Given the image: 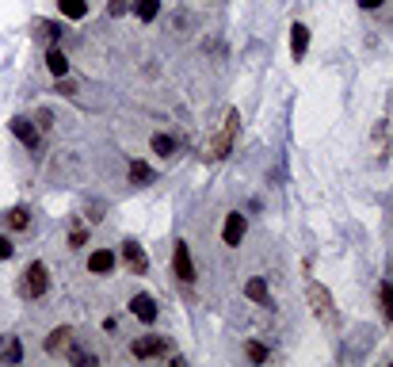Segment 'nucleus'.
<instances>
[{
  "label": "nucleus",
  "instance_id": "f257e3e1",
  "mask_svg": "<svg viewBox=\"0 0 393 367\" xmlns=\"http://www.w3.org/2000/svg\"><path fill=\"white\" fill-rule=\"evenodd\" d=\"M46 291H50V268H46L43 260H31L27 272L20 275V295L35 303V298L46 295Z\"/></svg>",
  "mask_w": 393,
  "mask_h": 367
},
{
  "label": "nucleus",
  "instance_id": "f03ea898",
  "mask_svg": "<svg viewBox=\"0 0 393 367\" xmlns=\"http://www.w3.org/2000/svg\"><path fill=\"white\" fill-rule=\"evenodd\" d=\"M237 122H241V115H237V111H225V119H222V130H218V134H214V142L207 145V157H210V161H222L225 153L233 150Z\"/></svg>",
  "mask_w": 393,
  "mask_h": 367
},
{
  "label": "nucleus",
  "instance_id": "7ed1b4c3",
  "mask_svg": "<svg viewBox=\"0 0 393 367\" xmlns=\"http://www.w3.org/2000/svg\"><path fill=\"white\" fill-rule=\"evenodd\" d=\"M309 303H313V314L321 317V322H329V325H336V306H332V295L321 287L317 280H309Z\"/></svg>",
  "mask_w": 393,
  "mask_h": 367
},
{
  "label": "nucleus",
  "instance_id": "20e7f679",
  "mask_svg": "<svg viewBox=\"0 0 393 367\" xmlns=\"http://www.w3.org/2000/svg\"><path fill=\"white\" fill-rule=\"evenodd\" d=\"M130 356L134 360H153V356H172V345H168V337H142V340H134L130 345Z\"/></svg>",
  "mask_w": 393,
  "mask_h": 367
},
{
  "label": "nucleus",
  "instance_id": "39448f33",
  "mask_svg": "<svg viewBox=\"0 0 393 367\" xmlns=\"http://www.w3.org/2000/svg\"><path fill=\"white\" fill-rule=\"evenodd\" d=\"M172 272H176L179 283H195V260L187 241H176V249H172Z\"/></svg>",
  "mask_w": 393,
  "mask_h": 367
},
{
  "label": "nucleus",
  "instance_id": "423d86ee",
  "mask_svg": "<svg viewBox=\"0 0 393 367\" xmlns=\"http://www.w3.org/2000/svg\"><path fill=\"white\" fill-rule=\"evenodd\" d=\"M8 127H12V134H15V138H20V142H23V145H27V150H31V153H38V150H43V134H38V127H35V122H31V119L15 115L12 122H8Z\"/></svg>",
  "mask_w": 393,
  "mask_h": 367
},
{
  "label": "nucleus",
  "instance_id": "0eeeda50",
  "mask_svg": "<svg viewBox=\"0 0 393 367\" xmlns=\"http://www.w3.org/2000/svg\"><path fill=\"white\" fill-rule=\"evenodd\" d=\"M122 260H126V268L134 275H145L149 272V257H145V249L138 241H122Z\"/></svg>",
  "mask_w": 393,
  "mask_h": 367
},
{
  "label": "nucleus",
  "instance_id": "6e6552de",
  "mask_svg": "<svg viewBox=\"0 0 393 367\" xmlns=\"http://www.w3.org/2000/svg\"><path fill=\"white\" fill-rule=\"evenodd\" d=\"M244 230H249V222H244V215H225V222H222V241L233 249V245H241L244 241Z\"/></svg>",
  "mask_w": 393,
  "mask_h": 367
},
{
  "label": "nucleus",
  "instance_id": "1a4fd4ad",
  "mask_svg": "<svg viewBox=\"0 0 393 367\" xmlns=\"http://www.w3.org/2000/svg\"><path fill=\"white\" fill-rule=\"evenodd\" d=\"M130 314H134L138 322H145V325L157 322V314H161L157 298H153V295H134V298H130Z\"/></svg>",
  "mask_w": 393,
  "mask_h": 367
},
{
  "label": "nucleus",
  "instance_id": "9d476101",
  "mask_svg": "<svg viewBox=\"0 0 393 367\" xmlns=\"http://www.w3.org/2000/svg\"><path fill=\"white\" fill-rule=\"evenodd\" d=\"M69 345H73V329H69V325H57V329L50 333V337L43 340V348H46L50 356H57V352H69Z\"/></svg>",
  "mask_w": 393,
  "mask_h": 367
},
{
  "label": "nucleus",
  "instance_id": "9b49d317",
  "mask_svg": "<svg viewBox=\"0 0 393 367\" xmlns=\"http://www.w3.org/2000/svg\"><path fill=\"white\" fill-rule=\"evenodd\" d=\"M114 264H119V260H114L111 249H96L92 257H88V272L92 275H107V272H114Z\"/></svg>",
  "mask_w": 393,
  "mask_h": 367
},
{
  "label": "nucleus",
  "instance_id": "f8f14e48",
  "mask_svg": "<svg viewBox=\"0 0 393 367\" xmlns=\"http://www.w3.org/2000/svg\"><path fill=\"white\" fill-rule=\"evenodd\" d=\"M20 360H23V340L4 333L0 337V364H20Z\"/></svg>",
  "mask_w": 393,
  "mask_h": 367
},
{
  "label": "nucleus",
  "instance_id": "ddd939ff",
  "mask_svg": "<svg viewBox=\"0 0 393 367\" xmlns=\"http://www.w3.org/2000/svg\"><path fill=\"white\" fill-rule=\"evenodd\" d=\"M306 50H309V27L306 23H294L290 27V54H294V62L306 58Z\"/></svg>",
  "mask_w": 393,
  "mask_h": 367
},
{
  "label": "nucleus",
  "instance_id": "4468645a",
  "mask_svg": "<svg viewBox=\"0 0 393 367\" xmlns=\"http://www.w3.org/2000/svg\"><path fill=\"white\" fill-rule=\"evenodd\" d=\"M4 226H8V230H27V226H31V210L27 207H8L4 210Z\"/></svg>",
  "mask_w": 393,
  "mask_h": 367
},
{
  "label": "nucleus",
  "instance_id": "2eb2a0df",
  "mask_svg": "<svg viewBox=\"0 0 393 367\" xmlns=\"http://www.w3.org/2000/svg\"><path fill=\"white\" fill-rule=\"evenodd\" d=\"M130 12H134L142 23H153L157 12H161V0H130Z\"/></svg>",
  "mask_w": 393,
  "mask_h": 367
},
{
  "label": "nucleus",
  "instance_id": "dca6fc26",
  "mask_svg": "<svg viewBox=\"0 0 393 367\" xmlns=\"http://www.w3.org/2000/svg\"><path fill=\"white\" fill-rule=\"evenodd\" d=\"M57 12L65 20H84L88 15V0H57Z\"/></svg>",
  "mask_w": 393,
  "mask_h": 367
},
{
  "label": "nucleus",
  "instance_id": "f3484780",
  "mask_svg": "<svg viewBox=\"0 0 393 367\" xmlns=\"http://www.w3.org/2000/svg\"><path fill=\"white\" fill-rule=\"evenodd\" d=\"M244 295H249L252 298V303H272V291H267V283L264 280H260V275H256V280H249V283H244Z\"/></svg>",
  "mask_w": 393,
  "mask_h": 367
},
{
  "label": "nucleus",
  "instance_id": "a211bd4d",
  "mask_svg": "<svg viewBox=\"0 0 393 367\" xmlns=\"http://www.w3.org/2000/svg\"><path fill=\"white\" fill-rule=\"evenodd\" d=\"M46 69H50V77H65V73H69V58H65L57 46H50V54H46Z\"/></svg>",
  "mask_w": 393,
  "mask_h": 367
},
{
  "label": "nucleus",
  "instance_id": "6ab92c4d",
  "mask_svg": "<svg viewBox=\"0 0 393 367\" xmlns=\"http://www.w3.org/2000/svg\"><path fill=\"white\" fill-rule=\"evenodd\" d=\"M130 184H134V187L153 184V168L145 165V161H130Z\"/></svg>",
  "mask_w": 393,
  "mask_h": 367
},
{
  "label": "nucleus",
  "instance_id": "aec40b11",
  "mask_svg": "<svg viewBox=\"0 0 393 367\" xmlns=\"http://www.w3.org/2000/svg\"><path fill=\"white\" fill-rule=\"evenodd\" d=\"M149 150L157 153V157H172V153H176V138H172V134H153L149 138Z\"/></svg>",
  "mask_w": 393,
  "mask_h": 367
},
{
  "label": "nucleus",
  "instance_id": "412c9836",
  "mask_svg": "<svg viewBox=\"0 0 393 367\" xmlns=\"http://www.w3.org/2000/svg\"><path fill=\"white\" fill-rule=\"evenodd\" d=\"M378 310H382L386 322H393V287H390V283H382V287H378Z\"/></svg>",
  "mask_w": 393,
  "mask_h": 367
},
{
  "label": "nucleus",
  "instance_id": "4be33fe9",
  "mask_svg": "<svg viewBox=\"0 0 393 367\" xmlns=\"http://www.w3.org/2000/svg\"><path fill=\"white\" fill-rule=\"evenodd\" d=\"M244 356H249L252 364H267V345H260V340H249V345H244Z\"/></svg>",
  "mask_w": 393,
  "mask_h": 367
},
{
  "label": "nucleus",
  "instance_id": "5701e85b",
  "mask_svg": "<svg viewBox=\"0 0 393 367\" xmlns=\"http://www.w3.org/2000/svg\"><path fill=\"white\" fill-rule=\"evenodd\" d=\"M38 35L50 38V43H57V38L65 35V27H61V23H38Z\"/></svg>",
  "mask_w": 393,
  "mask_h": 367
},
{
  "label": "nucleus",
  "instance_id": "b1692460",
  "mask_svg": "<svg viewBox=\"0 0 393 367\" xmlns=\"http://www.w3.org/2000/svg\"><path fill=\"white\" fill-rule=\"evenodd\" d=\"M69 364H77V367H80V364H96V356L88 352V348H73V345H69Z\"/></svg>",
  "mask_w": 393,
  "mask_h": 367
},
{
  "label": "nucleus",
  "instance_id": "393cba45",
  "mask_svg": "<svg viewBox=\"0 0 393 367\" xmlns=\"http://www.w3.org/2000/svg\"><path fill=\"white\" fill-rule=\"evenodd\" d=\"M69 245H73V249H80V245H88V230H84L80 222L69 230Z\"/></svg>",
  "mask_w": 393,
  "mask_h": 367
},
{
  "label": "nucleus",
  "instance_id": "a878e982",
  "mask_svg": "<svg viewBox=\"0 0 393 367\" xmlns=\"http://www.w3.org/2000/svg\"><path fill=\"white\" fill-rule=\"evenodd\" d=\"M130 12V0H107V15H122Z\"/></svg>",
  "mask_w": 393,
  "mask_h": 367
},
{
  "label": "nucleus",
  "instance_id": "bb28decb",
  "mask_svg": "<svg viewBox=\"0 0 393 367\" xmlns=\"http://www.w3.org/2000/svg\"><path fill=\"white\" fill-rule=\"evenodd\" d=\"M57 92H61V96H77V85L65 80V77H57Z\"/></svg>",
  "mask_w": 393,
  "mask_h": 367
},
{
  "label": "nucleus",
  "instance_id": "cd10ccee",
  "mask_svg": "<svg viewBox=\"0 0 393 367\" xmlns=\"http://www.w3.org/2000/svg\"><path fill=\"white\" fill-rule=\"evenodd\" d=\"M38 122H35V127L38 130H50V122H54V115H50V111H38V115H35Z\"/></svg>",
  "mask_w": 393,
  "mask_h": 367
},
{
  "label": "nucleus",
  "instance_id": "c85d7f7f",
  "mask_svg": "<svg viewBox=\"0 0 393 367\" xmlns=\"http://www.w3.org/2000/svg\"><path fill=\"white\" fill-rule=\"evenodd\" d=\"M12 252H15V249H12V241H8L4 233H0V260H8V257H12Z\"/></svg>",
  "mask_w": 393,
  "mask_h": 367
},
{
  "label": "nucleus",
  "instance_id": "c756f323",
  "mask_svg": "<svg viewBox=\"0 0 393 367\" xmlns=\"http://www.w3.org/2000/svg\"><path fill=\"white\" fill-rule=\"evenodd\" d=\"M386 4V0H359V8H363V12H374V8H382Z\"/></svg>",
  "mask_w": 393,
  "mask_h": 367
}]
</instances>
